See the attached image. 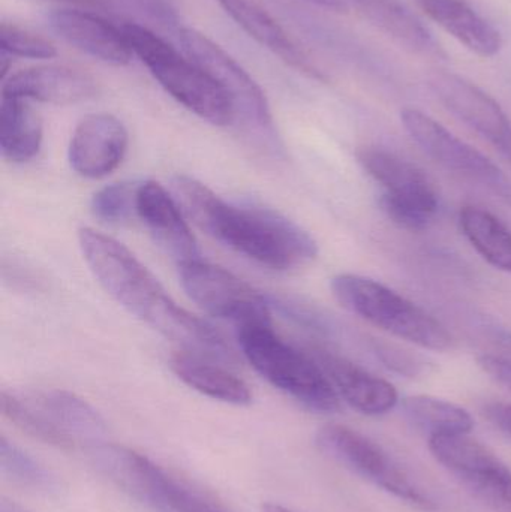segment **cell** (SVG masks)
I'll use <instances>...</instances> for the list:
<instances>
[{
  "label": "cell",
  "mask_w": 511,
  "mask_h": 512,
  "mask_svg": "<svg viewBox=\"0 0 511 512\" xmlns=\"http://www.w3.org/2000/svg\"><path fill=\"white\" fill-rule=\"evenodd\" d=\"M78 245L99 285L126 312L182 346L219 363L237 358L213 325L180 307L158 279L122 243L93 228L78 230Z\"/></svg>",
  "instance_id": "1"
},
{
  "label": "cell",
  "mask_w": 511,
  "mask_h": 512,
  "mask_svg": "<svg viewBox=\"0 0 511 512\" xmlns=\"http://www.w3.org/2000/svg\"><path fill=\"white\" fill-rule=\"evenodd\" d=\"M171 191L185 216L212 239L273 270L308 264L318 254L308 231L260 206H233L189 176H176Z\"/></svg>",
  "instance_id": "2"
},
{
  "label": "cell",
  "mask_w": 511,
  "mask_h": 512,
  "mask_svg": "<svg viewBox=\"0 0 511 512\" xmlns=\"http://www.w3.org/2000/svg\"><path fill=\"white\" fill-rule=\"evenodd\" d=\"M0 409L9 423L30 438L62 450H93L107 438L102 415L69 391L3 390Z\"/></svg>",
  "instance_id": "3"
},
{
  "label": "cell",
  "mask_w": 511,
  "mask_h": 512,
  "mask_svg": "<svg viewBox=\"0 0 511 512\" xmlns=\"http://www.w3.org/2000/svg\"><path fill=\"white\" fill-rule=\"evenodd\" d=\"M237 342L252 367L273 387L305 408L320 414H335L341 397L317 361L294 348L272 330V325L237 328Z\"/></svg>",
  "instance_id": "4"
},
{
  "label": "cell",
  "mask_w": 511,
  "mask_h": 512,
  "mask_svg": "<svg viewBox=\"0 0 511 512\" xmlns=\"http://www.w3.org/2000/svg\"><path fill=\"white\" fill-rule=\"evenodd\" d=\"M123 33L135 56L150 74L183 107L216 126H227L236 119V110L224 90L188 56L140 24L126 23Z\"/></svg>",
  "instance_id": "5"
},
{
  "label": "cell",
  "mask_w": 511,
  "mask_h": 512,
  "mask_svg": "<svg viewBox=\"0 0 511 512\" xmlns=\"http://www.w3.org/2000/svg\"><path fill=\"white\" fill-rule=\"evenodd\" d=\"M330 288L344 309L392 336L431 351H446L452 346V334L440 321L371 277L338 274Z\"/></svg>",
  "instance_id": "6"
},
{
  "label": "cell",
  "mask_w": 511,
  "mask_h": 512,
  "mask_svg": "<svg viewBox=\"0 0 511 512\" xmlns=\"http://www.w3.org/2000/svg\"><path fill=\"white\" fill-rule=\"evenodd\" d=\"M96 463L132 496L159 512H231L143 454L117 445L93 448Z\"/></svg>",
  "instance_id": "7"
},
{
  "label": "cell",
  "mask_w": 511,
  "mask_h": 512,
  "mask_svg": "<svg viewBox=\"0 0 511 512\" xmlns=\"http://www.w3.org/2000/svg\"><path fill=\"white\" fill-rule=\"evenodd\" d=\"M315 441L321 453L351 474L419 510H435L434 502L411 480L405 469L363 433L342 424H327L318 430Z\"/></svg>",
  "instance_id": "8"
},
{
  "label": "cell",
  "mask_w": 511,
  "mask_h": 512,
  "mask_svg": "<svg viewBox=\"0 0 511 512\" xmlns=\"http://www.w3.org/2000/svg\"><path fill=\"white\" fill-rule=\"evenodd\" d=\"M360 165L381 186L380 204L390 221L408 231H423L434 222L440 197L428 176L407 159L383 149L360 150Z\"/></svg>",
  "instance_id": "9"
},
{
  "label": "cell",
  "mask_w": 511,
  "mask_h": 512,
  "mask_svg": "<svg viewBox=\"0 0 511 512\" xmlns=\"http://www.w3.org/2000/svg\"><path fill=\"white\" fill-rule=\"evenodd\" d=\"M179 277L188 297L209 315L237 328L272 325L269 298L231 271L198 258L179 264Z\"/></svg>",
  "instance_id": "10"
},
{
  "label": "cell",
  "mask_w": 511,
  "mask_h": 512,
  "mask_svg": "<svg viewBox=\"0 0 511 512\" xmlns=\"http://www.w3.org/2000/svg\"><path fill=\"white\" fill-rule=\"evenodd\" d=\"M401 122L411 140L429 158L447 170L483 186L511 206V179L488 156L417 108H404L401 111Z\"/></svg>",
  "instance_id": "11"
},
{
  "label": "cell",
  "mask_w": 511,
  "mask_h": 512,
  "mask_svg": "<svg viewBox=\"0 0 511 512\" xmlns=\"http://www.w3.org/2000/svg\"><path fill=\"white\" fill-rule=\"evenodd\" d=\"M429 450L474 498L495 512H511V469L468 435L429 438Z\"/></svg>",
  "instance_id": "12"
},
{
  "label": "cell",
  "mask_w": 511,
  "mask_h": 512,
  "mask_svg": "<svg viewBox=\"0 0 511 512\" xmlns=\"http://www.w3.org/2000/svg\"><path fill=\"white\" fill-rule=\"evenodd\" d=\"M183 53L197 63L233 102L236 117L263 131H272L273 116L266 93L252 75L221 45L191 27L179 30Z\"/></svg>",
  "instance_id": "13"
},
{
  "label": "cell",
  "mask_w": 511,
  "mask_h": 512,
  "mask_svg": "<svg viewBox=\"0 0 511 512\" xmlns=\"http://www.w3.org/2000/svg\"><path fill=\"white\" fill-rule=\"evenodd\" d=\"M438 101L511 161V120L501 105L473 81L446 69L426 77Z\"/></svg>",
  "instance_id": "14"
},
{
  "label": "cell",
  "mask_w": 511,
  "mask_h": 512,
  "mask_svg": "<svg viewBox=\"0 0 511 512\" xmlns=\"http://www.w3.org/2000/svg\"><path fill=\"white\" fill-rule=\"evenodd\" d=\"M128 131L117 117L107 113L84 117L69 143V164L87 179H101L113 173L128 150Z\"/></svg>",
  "instance_id": "15"
},
{
  "label": "cell",
  "mask_w": 511,
  "mask_h": 512,
  "mask_svg": "<svg viewBox=\"0 0 511 512\" xmlns=\"http://www.w3.org/2000/svg\"><path fill=\"white\" fill-rule=\"evenodd\" d=\"M338 396L351 408L371 417L387 414L399 403L398 390L347 358L321 348L309 349Z\"/></svg>",
  "instance_id": "16"
},
{
  "label": "cell",
  "mask_w": 511,
  "mask_h": 512,
  "mask_svg": "<svg viewBox=\"0 0 511 512\" xmlns=\"http://www.w3.org/2000/svg\"><path fill=\"white\" fill-rule=\"evenodd\" d=\"M135 213L177 264L198 259V246L173 194L156 182L138 185Z\"/></svg>",
  "instance_id": "17"
},
{
  "label": "cell",
  "mask_w": 511,
  "mask_h": 512,
  "mask_svg": "<svg viewBox=\"0 0 511 512\" xmlns=\"http://www.w3.org/2000/svg\"><path fill=\"white\" fill-rule=\"evenodd\" d=\"M51 30L68 44L110 65H128L134 57L122 27L80 9H54L48 15Z\"/></svg>",
  "instance_id": "18"
},
{
  "label": "cell",
  "mask_w": 511,
  "mask_h": 512,
  "mask_svg": "<svg viewBox=\"0 0 511 512\" xmlns=\"http://www.w3.org/2000/svg\"><path fill=\"white\" fill-rule=\"evenodd\" d=\"M96 93L95 80L86 72L57 65L24 69L3 80L2 87V96L53 105L80 104Z\"/></svg>",
  "instance_id": "19"
},
{
  "label": "cell",
  "mask_w": 511,
  "mask_h": 512,
  "mask_svg": "<svg viewBox=\"0 0 511 512\" xmlns=\"http://www.w3.org/2000/svg\"><path fill=\"white\" fill-rule=\"evenodd\" d=\"M221 8L245 30L252 39L270 53L278 56L285 65L302 72L314 80H326L314 60L296 44L290 33L254 0H216Z\"/></svg>",
  "instance_id": "20"
},
{
  "label": "cell",
  "mask_w": 511,
  "mask_h": 512,
  "mask_svg": "<svg viewBox=\"0 0 511 512\" xmlns=\"http://www.w3.org/2000/svg\"><path fill=\"white\" fill-rule=\"evenodd\" d=\"M416 3L471 53L491 59L503 48L500 30L464 0H416Z\"/></svg>",
  "instance_id": "21"
},
{
  "label": "cell",
  "mask_w": 511,
  "mask_h": 512,
  "mask_svg": "<svg viewBox=\"0 0 511 512\" xmlns=\"http://www.w3.org/2000/svg\"><path fill=\"white\" fill-rule=\"evenodd\" d=\"M170 367L180 381L203 396L228 405L248 406L252 403L248 384L227 369V364L182 349L171 355Z\"/></svg>",
  "instance_id": "22"
},
{
  "label": "cell",
  "mask_w": 511,
  "mask_h": 512,
  "mask_svg": "<svg viewBox=\"0 0 511 512\" xmlns=\"http://www.w3.org/2000/svg\"><path fill=\"white\" fill-rule=\"evenodd\" d=\"M42 144V120L29 101L2 96L0 150L9 162L23 164L35 158Z\"/></svg>",
  "instance_id": "23"
},
{
  "label": "cell",
  "mask_w": 511,
  "mask_h": 512,
  "mask_svg": "<svg viewBox=\"0 0 511 512\" xmlns=\"http://www.w3.org/2000/svg\"><path fill=\"white\" fill-rule=\"evenodd\" d=\"M459 227L485 261L511 273V231L497 216L482 207L465 206L459 212Z\"/></svg>",
  "instance_id": "24"
},
{
  "label": "cell",
  "mask_w": 511,
  "mask_h": 512,
  "mask_svg": "<svg viewBox=\"0 0 511 512\" xmlns=\"http://www.w3.org/2000/svg\"><path fill=\"white\" fill-rule=\"evenodd\" d=\"M405 418L428 438L468 435L474 427L470 412L462 406L432 396H410L402 400Z\"/></svg>",
  "instance_id": "25"
},
{
  "label": "cell",
  "mask_w": 511,
  "mask_h": 512,
  "mask_svg": "<svg viewBox=\"0 0 511 512\" xmlns=\"http://www.w3.org/2000/svg\"><path fill=\"white\" fill-rule=\"evenodd\" d=\"M0 469L3 477L26 489L42 493L59 490L56 477L6 436L0 439Z\"/></svg>",
  "instance_id": "26"
},
{
  "label": "cell",
  "mask_w": 511,
  "mask_h": 512,
  "mask_svg": "<svg viewBox=\"0 0 511 512\" xmlns=\"http://www.w3.org/2000/svg\"><path fill=\"white\" fill-rule=\"evenodd\" d=\"M138 185L135 183H113L99 189L90 201V210L99 221L119 224L135 212Z\"/></svg>",
  "instance_id": "27"
},
{
  "label": "cell",
  "mask_w": 511,
  "mask_h": 512,
  "mask_svg": "<svg viewBox=\"0 0 511 512\" xmlns=\"http://www.w3.org/2000/svg\"><path fill=\"white\" fill-rule=\"evenodd\" d=\"M0 48L11 57L26 59H51L57 54L56 47L51 42L8 23L0 26Z\"/></svg>",
  "instance_id": "28"
},
{
  "label": "cell",
  "mask_w": 511,
  "mask_h": 512,
  "mask_svg": "<svg viewBox=\"0 0 511 512\" xmlns=\"http://www.w3.org/2000/svg\"><path fill=\"white\" fill-rule=\"evenodd\" d=\"M374 352L389 369L405 376H417L422 373L423 364L419 358L411 357L405 351L389 345V343L375 342Z\"/></svg>",
  "instance_id": "29"
},
{
  "label": "cell",
  "mask_w": 511,
  "mask_h": 512,
  "mask_svg": "<svg viewBox=\"0 0 511 512\" xmlns=\"http://www.w3.org/2000/svg\"><path fill=\"white\" fill-rule=\"evenodd\" d=\"M479 366L488 373L498 384L504 385L511 391V363L500 355L485 354L479 357Z\"/></svg>",
  "instance_id": "30"
},
{
  "label": "cell",
  "mask_w": 511,
  "mask_h": 512,
  "mask_svg": "<svg viewBox=\"0 0 511 512\" xmlns=\"http://www.w3.org/2000/svg\"><path fill=\"white\" fill-rule=\"evenodd\" d=\"M483 414L492 426L497 427L503 435L511 439V405L510 403H488Z\"/></svg>",
  "instance_id": "31"
},
{
  "label": "cell",
  "mask_w": 511,
  "mask_h": 512,
  "mask_svg": "<svg viewBox=\"0 0 511 512\" xmlns=\"http://www.w3.org/2000/svg\"><path fill=\"white\" fill-rule=\"evenodd\" d=\"M141 8L164 24H177L176 9L171 0H137Z\"/></svg>",
  "instance_id": "32"
},
{
  "label": "cell",
  "mask_w": 511,
  "mask_h": 512,
  "mask_svg": "<svg viewBox=\"0 0 511 512\" xmlns=\"http://www.w3.org/2000/svg\"><path fill=\"white\" fill-rule=\"evenodd\" d=\"M488 336L497 345V348L503 352L500 357L511 363V330L509 328L488 327Z\"/></svg>",
  "instance_id": "33"
},
{
  "label": "cell",
  "mask_w": 511,
  "mask_h": 512,
  "mask_svg": "<svg viewBox=\"0 0 511 512\" xmlns=\"http://www.w3.org/2000/svg\"><path fill=\"white\" fill-rule=\"evenodd\" d=\"M308 2L339 12L347 11L350 8V0H308Z\"/></svg>",
  "instance_id": "34"
},
{
  "label": "cell",
  "mask_w": 511,
  "mask_h": 512,
  "mask_svg": "<svg viewBox=\"0 0 511 512\" xmlns=\"http://www.w3.org/2000/svg\"><path fill=\"white\" fill-rule=\"evenodd\" d=\"M60 2L75 3V5L104 6L105 0H60Z\"/></svg>",
  "instance_id": "35"
},
{
  "label": "cell",
  "mask_w": 511,
  "mask_h": 512,
  "mask_svg": "<svg viewBox=\"0 0 511 512\" xmlns=\"http://www.w3.org/2000/svg\"><path fill=\"white\" fill-rule=\"evenodd\" d=\"M263 512H294V511L288 510V508L282 507V505L266 504L263 507Z\"/></svg>",
  "instance_id": "36"
},
{
  "label": "cell",
  "mask_w": 511,
  "mask_h": 512,
  "mask_svg": "<svg viewBox=\"0 0 511 512\" xmlns=\"http://www.w3.org/2000/svg\"><path fill=\"white\" fill-rule=\"evenodd\" d=\"M2 512H27V511L21 510V508L17 507V505L8 504V502H3Z\"/></svg>",
  "instance_id": "37"
},
{
  "label": "cell",
  "mask_w": 511,
  "mask_h": 512,
  "mask_svg": "<svg viewBox=\"0 0 511 512\" xmlns=\"http://www.w3.org/2000/svg\"><path fill=\"white\" fill-rule=\"evenodd\" d=\"M374 2V0H354V3H356L357 8L362 11V9H365L366 6L371 5V3Z\"/></svg>",
  "instance_id": "38"
}]
</instances>
